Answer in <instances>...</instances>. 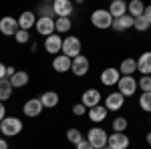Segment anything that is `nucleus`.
Masks as SVG:
<instances>
[{"instance_id":"obj_1","label":"nucleus","mask_w":151,"mask_h":149,"mask_svg":"<svg viewBox=\"0 0 151 149\" xmlns=\"http://www.w3.org/2000/svg\"><path fill=\"white\" fill-rule=\"evenodd\" d=\"M22 131V121L18 117H4L2 123H0V133L6 135V137H16L18 133Z\"/></svg>"},{"instance_id":"obj_2","label":"nucleus","mask_w":151,"mask_h":149,"mask_svg":"<svg viewBox=\"0 0 151 149\" xmlns=\"http://www.w3.org/2000/svg\"><path fill=\"white\" fill-rule=\"evenodd\" d=\"M107 139H109V133H107L105 129H101V127H93V129H89V133H87V143L93 149L107 147Z\"/></svg>"},{"instance_id":"obj_3","label":"nucleus","mask_w":151,"mask_h":149,"mask_svg":"<svg viewBox=\"0 0 151 149\" xmlns=\"http://www.w3.org/2000/svg\"><path fill=\"white\" fill-rule=\"evenodd\" d=\"M81 40L77 38V36H65L63 38V48H60V55H65V57H69L70 60L75 57H79L81 55Z\"/></svg>"},{"instance_id":"obj_4","label":"nucleus","mask_w":151,"mask_h":149,"mask_svg":"<svg viewBox=\"0 0 151 149\" xmlns=\"http://www.w3.org/2000/svg\"><path fill=\"white\" fill-rule=\"evenodd\" d=\"M91 24H93L95 28L107 30V28H111V24H113V16L109 14V10L99 8V10H95L93 14H91Z\"/></svg>"},{"instance_id":"obj_5","label":"nucleus","mask_w":151,"mask_h":149,"mask_svg":"<svg viewBox=\"0 0 151 149\" xmlns=\"http://www.w3.org/2000/svg\"><path fill=\"white\" fill-rule=\"evenodd\" d=\"M91 69V63H89V58L85 57V55H79V57L73 58V63H70V73L75 75V77H85L87 73Z\"/></svg>"},{"instance_id":"obj_6","label":"nucleus","mask_w":151,"mask_h":149,"mask_svg":"<svg viewBox=\"0 0 151 149\" xmlns=\"http://www.w3.org/2000/svg\"><path fill=\"white\" fill-rule=\"evenodd\" d=\"M36 32L40 36H50L55 35V18H48V16H38L36 18V24H35Z\"/></svg>"},{"instance_id":"obj_7","label":"nucleus","mask_w":151,"mask_h":149,"mask_svg":"<svg viewBox=\"0 0 151 149\" xmlns=\"http://www.w3.org/2000/svg\"><path fill=\"white\" fill-rule=\"evenodd\" d=\"M52 12L57 18H70L73 14V2L70 0H55L52 2Z\"/></svg>"},{"instance_id":"obj_8","label":"nucleus","mask_w":151,"mask_h":149,"mask_svg":"<svg viewBox=\"0 0 151 149\" xmlns=\"http://www.w3.org/2000/svg\"><path fill=\"white\" fill-rule=\"evenodd\" d=\"M101 93H99V89H87V91L81 95V105H85L87 109H93V107H97V105H101Z\"/></svg>"},{"instance_id":"obj_9","label":"nucleus","mask_w":151,"mask_h":149,"mask_svg":"<svg viewBox=\"0 0 151 149\" xmlns=\"http://www.w3.org/2000/svg\"><path fill=\"white\" fill-rule=\"evenodd\" d=\"M117 87H119V93L123 97H131L137 91V79H133V77H121L119 83H117Z\"/></svg>"},{"instance_id":"obj_10","label":"nucleus","mask_w":151,"mask_h":149,"mask_svg":"<svg viewBox=\"0 0 151 149\" xmlns=\"http://www.w3.org/2000/svg\"><path fill=\"white\" fill-rule=\"evenodd\" d=\"M123 105H125V97L119 91H113L105 97V109L107 111H119Z\"/></svg>"},{"instance_id":"obj_11","label":"nucleus","mask_w":151,"mask_h":149,"mask_svg":"<svg viewBox=\"0 0 151 149\" xmlns=\"http://www.w3.org/2000/svg\"><path fill=\"white\" fill-rule=\"evenodd\" d=\"M0 32L4 36H14L18 32V20L14 16H4L0 18Z\"/></svg>"},{"instance_id":"obj_12","label":"nucleus","mask_w":151,"mask_h":149,"mask_svg":"<svg viewBox=\"0 0 151 149\" xmlns=\"http://www.w3.org/2000/svg\"><path fill=\"white\" fill-rule=\"evenodd\" d=\"M45 48H47V53L48 55H60V48H63V36L60 35H50L45 38Z\"/></svg>"},{"instance_id":"obj_13","label":"nucleus","mask_w":151,"mask_h":149,"mask_svg":"<svg viewBox=\"0 0 151 149\" xmlns=\"http://www.w3.org/2000/svg\"><path fill=\"white\" fill-rule=\"evenodd\" d=\"M119 79H121V73H119V69H115V67H107V69H103V73H101V83H103L105 87L117 85Z\"/></svg>"},{"instance_id":"obj_14","label":"nucleus","mask_w":151,"mask_h":149,"mask_svg":"<svg viewBox=\"0 0 151 149\" xmlns=\"http://www.w3.org/2000/svg\"><path fill=\"white\" fill-rule=\"evenodd\" d=\"M107 145L111 149H129V137L125 133H111L107 139Z\"/></svg>"},{"instance_id":"obj_15","label":"nucleus","mask_w":151,"mask_h":149,"mask_svg":"<svg viewBox=\"0 0 151 149\" xmlns=\"http://www.w3.org/2000/svg\"><path fill=\"white\" fill-rule=\"evenodd\" d=\"M42 103H40V99H28L26 103L22 105V113L26 117H38V115L42 113Z\"/></svg>"},{"instance_id":"obj_16","label":"nucleus","mask_w":151,"mask_h":149,"mask_svg":"<svg viewBox=\"0 0 151 149\" xmlns=\"http://www.w3.org/2000/svg\"><path fill=\"white\" fill-rule=\"evenodd\" d=\"M16 20H18V28H20V30H30L36 24V14L32 10H24Z\"/></svg>"},{"instance_id":"obj_17","label":"nucleus","mask_w":151,"mask_h":149,"mask_svg":"<svg viewBox=\"0 0 151 149\" xmlns=\"http://www.w3.org/2000/svg\"><path fill=\"white\" fill-rule=\"evenodd\" d=\"M137 71L141 73V77H151V50L143 53L137 58Z\"/></svg>"},{"instance_id":"obj_18","label":"nucleus","mask_w":151,"mask_h":149,"mask_svg":"<svg viewBox=\"0 0 151 149\" xmlns=\"http://www.w3.org/2000/svg\"><path fill=\"white\" fill-rule=\"evenodd\" d=\"M8 81H10L12 89H22V87H26V85H28L30 77H28V73H26V71H16V73H14Z\"/></svg>"},{"instance_id":"obj_19","label":"nucleus","mask_w":151,"mask_h":149,"mask_svg":"<svg viewBox=\"0 0 151 149\" xmlns=\"http://www.w3.org/2000/svg\"><path fill=\"white\" fill-rule=\"evenodd\" d=\"M109 14L113 16V20L125 16V14H127V2H125V0H113L111 6H109Z\"/></svg>"},{"instance_id":"obj_20","label":"nucleus","mask_w":151,"mask_h":149,"mask_svg":"<svg viewBox=\"0 0 151 149\" xmlns=\"http://www.w3.org/2000/svg\"><path fill=\"white\" fill-rule=\"evenodd\" d=\"M38 99H40V103H42V107H45V109H52V107H57L58 101H60V97H58L57 91H47V93H42Z\"/></svg>"},{"instance_id":"obj_21","label":"nucleus","mask_w":151,"mask_h":149,"mask_svg":"<svg viewBox=\"0 0 151 149\" xmlns=\"http://www.w3.org/2000/svg\"><path fill=\"white\" fill-rule=\"evenodd\" d=\"M70 60L69 57H65V55H57V57L52 58V69L57 71V73H69L70 71Z\"/></svg>"},{"instance_id":"obj_22","label":"nucleus","mask_w":151,"mask_h":149,"mask_svg":"<svg viewBox=\"0 0 151 149\" xmlns=\"http://www.w3.org/2000/svg\"><path fill=\"white\" fill-rule=\"evenodd\" d=\"M111 26H113V30H117V32H125L129 28H133V16L125 14V16H121V18H115Z\"/></svg>"},{"instance_id":"obj_23","label":"nucleus","mask_w":151,"mask_h":149,"mask_svg":"<svg viewBox=\"0 0 151 149\" xmlns=\"http://www.w3.org/2000/svg\"><path fill=\"white\" fill-rule=\"evenodd\" d=\"M107 109H105L103 105H97V107H93V109H89L87 111V115H89V119L93 121V123H103L105 119H107Z\"/></svg>"},{"instance_id":"obj_24","label":"nucleus","mask_w":151,"mask_h":149,"mask_svg":"<svg viewBox=\"0 0 151 149\" xmlns=\"http://www.w3.org/2000/svg\"><path fill=\"white\" fill-rule=\"evenodd\" d=\"M135 71H137V60L135 58H123V63L119 65V73L123 77H133Z\"/></svg>"},{"instance_id":"obj_25","label":"nucleus","mask_w":151,"mask_h":149,"mask_svg":"<svg viewBox=\"0 0 151 149\" xmlns=\"http://www.w3.org/2000/svg\"><path fill=\"white\" fill-rule=\"evenodd\" d=\"M143 12H145V4H143L141 0H131L127 4V14L129 16L137 18V16H143Z\"/></svg>"},{"instance_id":"obj_26","label":"nucleus","mask_w":151,"mask_h":149,"mask_svg":"<svg viewBox=\"0 0 151 149\" xmlns=\"http://www.w3.org/2000/svg\"><path fill=\"white\" fill-rule=\"evenodd\" d=\"M12 97V85L8 79H0V103L8 101Z\"/></svg>"},{"instance_id":"obj_27","label":"nucleus","mask_w":151,"mask_h":149,"mask_svg":"<svg viewBox=\"0 0 151 149\" xmlns=\"http://www.w3.org/2000/svg\"><path fill=\"white\" fill-rule=\"evenodd\" d=\"M70 28H73V22H70V18H57V20H55V32H57V35L69 32Z\"/></svg>"},{"instance_id":"obj_28","label":"nucleus","mask_w":151,"mask_h":149,"mask_svg":"<svg viewBox=\"0 0 151 149\" xmlns=\"http://www.w3.org/2000/svg\"><path fill=\"white\" fill-rule=\"evenodd\" d=\"M67 141H69V143H73V145H79V143L83 141L81 129H77V127H70L69 131H67Z\"/></svg>"},{"instance_id":"obj_29","label":"nucleus","mask_w":151,"mask_h":149,"mask_svg":"<svg viewBox=\"0 0 151 149\" xmlns=\"http://www.w3.org/2000/svg\"><path fill=\"white\" fill-rule=\"evenodd\" d=\"M139 107L145 111V113H151V93H141Z\"/></svg>"},{"instance_id":"obj_30","label":"nucleus","mask_w":151,"mask_h":149,"mask_svg":"<svg viewBox=\"0 0 151 149\" xmlns=\"http://www.w3.org/2000/svg\"><path fill=\"white\" fill-rule=\"evenodd\" d=\"M127 119L125 117H117V119H113V131L115 133H125V129H127Z\"/></svg>"},{"instance_id":"obj_31","label":"nucleus","mask_w":151,"mask_h":149,"mask_svg":"<svg viewBox=\"0 0 151 149\" xmlns=\"http://www.w3.org/2000/svg\"><path fill=\"white\" fill-rule=\"evenodd\" d=\"M133 28L139 30V32H145L149 28V22L145 20V16H137V18H133Z\"/></svg>"},{"instance_id":"obj_32","label":"nucleus","mask_w":151,"mask_h":149,"mask_svg":"<svg viewBox=\"0 0 151 149\" xmlns=\"http://www.w3.org/2000/svg\"><path fill=\"white\" fill-rule=\"evenodd\" d=\"M137 89H141L143 93H151V77H141V79H137Z\"/></svg>"},{"instance_id":"obj_33","label":"nucleus","mask_w":151,"mask_h":149,"mask_svg":"<svg viewBox=\"0 0 151 149\" xmlns=\"http://www.w3.org/2000/svg\"><path fill=\"white\" fill-rule=\"evenodd\" d=\"M14 38H16V42H18V45H26V42L30 40V32H28V30H20V28H18V32L14 35Z\"/></svg>"},{"instance_id":"obj_34","label":"nucleus","mask_w":151,"mask_h":149,"mask_svg":"<svg viewBox=\"0 0 151 149\" xmlns=\"http://www.w3.org/2000/svg\"><path fill=\"white\" fill-rule=\"evenodd\" d=\"M38 16H48V18H52V16H55L52 4H42V6L38 8Z\"/></svg>"},{"instance_id":"obj_35","label":"nucleus","mask_w":151,"mask_h":149,"mask_svg":"<svg viewBox=\"0 0 151 149\" xmlns=\"http://www.w3.org/2000/svg\"><path fill=\"white\" fill-rule=\"evenodd\" d=\"M73 113L77 115V117H81V115H85V113H87V107H85V105H81V103L73 105Z\"/></svg>"},{"instance_id":"obj_36","label":"nucleus","mask_w":151,"mask_h":149,"mask_svg":"<svg viewBox=\"0 0 151 149\" xmlns=\"http://www.w3.org/2000/svg\"><path fill=\"white\" fill-rule=\"evenodd\" d=\"M143 16H145V20H147V22H149V26H151V6H145Z\"/></svg>"},{"instance_id":"obj_37","label":"nucleus","mask_w":151,"mask_h":149,"mask_svg":"<svg viewBox=\"0 0 151 149\" xmlns=\"http://www.w3.org/2000/svg\"><path fill=\"white\" fill-rule=\"evenodd\" d=\"M77 149H93V147H91V145H89V143H87V139H83L81 143H79V145H77Z\"/></svg>"},{"instance_id":"obj_38","label":"nucleus","mask_w":151,"mask_h":149,"mask_svg":"<svg viewBox=\"0 0 151 149\" xmlns=\"http://www.w3.org/2000/svg\"><path fill=\"white\" fill-rule=\"evenodd\" d=\"M0 79H6V65L0 63Z\"/></svg>"},{"instance_id":"obj_39","label":"nucleus","mask_w":151,"mask_h":149,"mask_svg":"<svg viewBox=\"0 0 151 149\" xmlns=\"http://www.w3.org/2000/svg\"><path fill=\"white\" fill-rule=\"evenodd\" d=\"M4 117H6V107H4V103H0V123H2Z\"/></svg>"},{"instance_id":"obj_40","label":"nucleus","mask_w":151,"mask_h":149,"mask_svg":"<svg viewBox=\"0 0 151 149\" xmlns=\"http://www.w3.org/2000/svg\"><path fill=\"white\" fill-rule=\"evenodd\" d=\"M14 73H16V69H14V67H6V79H10Z\"/></svg>"},{"instance_id":"obj_41","label":"nucleus","mask_w":151,"mask_h":149,"mask_svg":"<svg viewBox=\"0 0 151 149\" xmlns=\"http://www.w3.org/2000/svg\"><path fill=\"white\" fill-rule=\"evenodd\" d=\"M0 149H8V141L6 139H0Z\"/></svg>"},{"instance_id":"obj_42","label":"nucleus","mask_w":151,"mask_h":149,"mask_svg":"<svg viewBox=\"0 0 151 149\" xmlns=\"http://www.w3.org/2000/svg\"><path fill=\"white\" fill-rule=\"evenodd\" d=\"M147 145H151V131L147 133Z\"/></svg>"},{"instance_id":"obj_43","label":"nucleus","mask_w":151,"mask_h":149,"mask_svg":"<svg viewBox=\"0 0 151 149\" xmlns=\"http://www.w3.org/2000/svg\"><path fill=\"white\" fill-rule=\"evenodd\" d=\"M103 149H111V147H109V145H107V147H103Z\"/></svg>"}]
</instances>
